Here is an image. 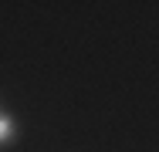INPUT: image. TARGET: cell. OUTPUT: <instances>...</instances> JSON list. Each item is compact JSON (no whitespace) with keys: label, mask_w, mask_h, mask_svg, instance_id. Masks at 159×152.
<instances>
[{"label":"cell","mask_w":159,"mask_h":152,"mask_svg":"<svg viewBox=\"0 0 159 152\" xmlns=\"http://www.w3.org/2000/svg\"><path fill=\"white\" fill-rule=\"evenodd\" d=\"M7 135H10V122L0 115V139H7Z\"/></svg>","instance_id":"cell-1"}]
</instances>
